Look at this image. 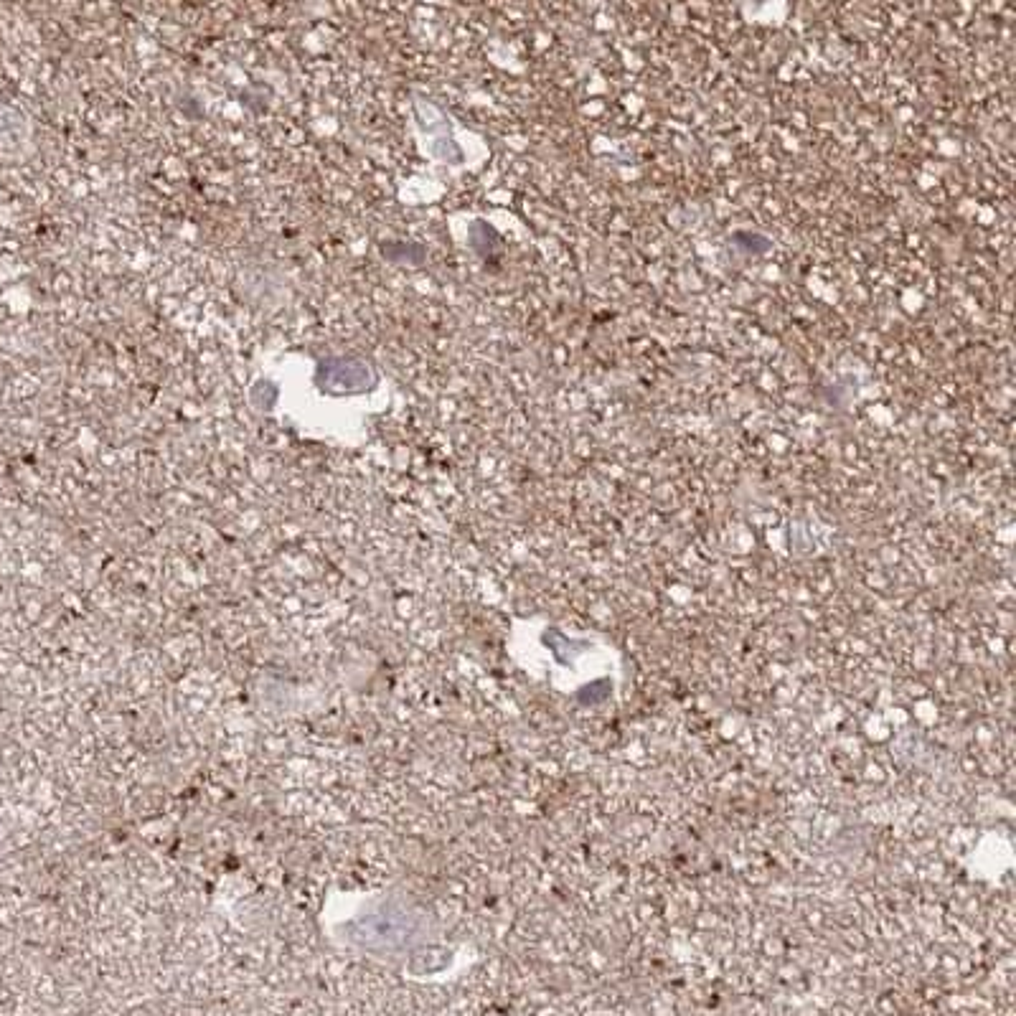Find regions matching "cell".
Listing matches in <instances>:
<instances>
[{
	"mask_svg": "<svg viewBox=\"0 0 1016 1016\" xmlns=\"http://www.w3.org/2000/svg\"><path fill=\"white\" fill-rule=\"evenodd\" d=\"M732 242H735L745 254H752V257H757V254H765L770 247H773L768 237H760V234H747V232H737L735 237H732Z\"/></svg>",
	"mask_w": 1016,
	"mask_h": 1016,
	"instance_id": "obj_1",
	"label": "cell"
}]
</instances>
